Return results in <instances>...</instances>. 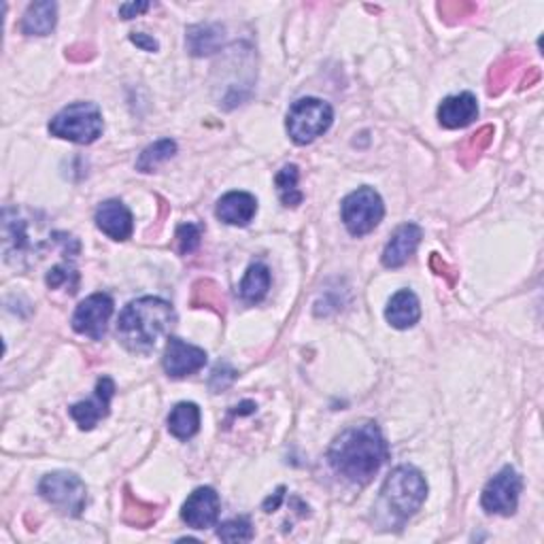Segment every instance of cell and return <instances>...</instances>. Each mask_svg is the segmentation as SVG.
<instances>
[{
  "label": "cell",
  "mask_w": 544,
  "mask_h": 544,
  "mask_svg": "<svg viewBox=\"0 0 544 544\" xmlns=\"http://www.w3.org/2000/svg\"><path fill=\"white\" fill-rule=\"evenodd\" d=\"M519 493H521V477L515 468L506 466L485 485L480 504L490 515L510 517L517 510Z\"/></svg>",
  "instance_id": "8"
},
{
  "label": "cell",
  "mask_w": 544,
  "mask_h": 544,
  "mask_svg": "<svg viewBox=\"0 0 544 544\" xmlns=\"http://www.w3.org/2000/svg\"><path fill=\"white\" fill-rule=\"evenodd\" d=\"M58 22V5L52 0L33 3L22 17V33L30 36H47Z\"/></svg>",
  "instance_id": "18"
},
{
  "label": "cell",
  "mask_w": 544,
  "mask_h": 544,
  "mask_svg": "<svg viewBox=\"0 0 544 544\" xmlns=\"http://www.w3.org/2000/svg\"><path fill=\"white\" fill-rule=\"evenodd\" d=\"M523 71V58L521 55H506L498 62V64H493V68L490 71V94L491 96H498V94H502L506 87H509L512 81L517 79V74Z\"/></svg>",
  "instance_id": "24"
},
{
  "label": "cell",
  "mask_w": 544,
  "mask_h": 544,
  "mask_svg": "<svg viewBox=\"0 0 544 544\" xmlns=\"http://www.w3.org/2000/svg\"><path fill=\"white\" fill-rule=\"evenodd\" d=\"M98 230L114 241H128L134 232L133 213L122 200H106L96 209L94 215Z\"/></svg>",
  "instance_id": "13"
},
{
  "label": "cell",
  "mask_w": 544,
  "mask_h": 544,
  "mask_svg": "<svg viewBox=\"0 0 544 544\" xmlns=\"http://www.w3.org/2000/svg\"><path fill=\"white\" fill-rule=\"evenodd\" d=\"M174 239H177V249L181 255L196 252L200 239H203V226H198V223H181Z\"/></svg>",
  "instance_id": "29"
},
{
  "label": "cell",
  "mask_w": 544,
  "mask_h": 544,
  "mask_svg": "<svg viewBox=\"0 0 544 544\" xmlns=\"http://www.w3.org/2000/svg\"><path fill=\"white\" fill-rule=\"evenodd\" d=\"M493 141V128L491 126H483L477 133L468 136V139L461 143L460 147V162L466 168H470L474 162H477L480 155L485 153V149L491 145Z\"/></svg>",
  "instance_id": "27"
},
{
  "label": "cell",
  "mask_w": 544,
  "mask_h": 544,
  "mask_svg": "<svg viewBox=\"0 0 544 544\" xmlns=\"http://www.w3.org/2000/svg\"><path fill=\"white\" fill-rule=\"evenodd\" d=\"M200 430V409L193 402H179L168 415V431L179 440L196 436Z\"/></svg>",
  "instance_id": "21"
},
{
  "label": "cell",
  "mask_w": 544,
  "mask_h": 544,
  "mask_svg": "<svg viewBox=\"0 0 544 544\" xmlns=\"http://www.w3.org/2000/svg\"><path fill=\"white\" fill-rule=\"evenodd\" d=\"M232 372H236V371H232V368H230L228 364H220L215 368V371H213V377H211V390L213 391H222V390H226V387L232 383L234 379H226V374H232Z\"/></svg>",
  "instance_id": "32"
},
{
  "label": "cell",
  "mask_w": 544,
  "mask_h": 544,
  "mask_svg": "<svg viewBox=\"0 0 544 544\" xmlns=\"http://www.w3.org/2000/svg\"><path fill=\"white\" fill-rule=\"evenodd\" d=\"M174 319L177 315L166 300L153 296L133 300L122 311L117 321V336L128 351L147 353L158 345L160 336L173 328Z\"/></svg>",
  "instance_id": "2"
},
{
  "label": "cell",
  "mask_w": 544,
  "mask_h": 544,
  "mask_svg": "<svg viewBox=\"0 0 544 544\" xmlns=\"http://www.w3.org/2000/svg\"><path fill=\"white\" fill-rule=\"evenodd\" d=\"M130 41H133L136 47H141L143 52H152L153 54V52H158V47H160L158 41L152 39L149 35H143V33H133V35H130Z\"/></svg>",
  "instance_id": "34"
},
{
  "label": "cell",
  "mask_w": 544,
  "mask_h": 544,
  "mask_svg": "<svg viewBox=\"0 0 544 544\" xmlns=\"http://www.w3.org/2000/svg\"><path fill=\"white\" fill-rule=\"evenodd\" d=\"M390 447L374 421L351 425L336 436L328 451V461L336 474L349 483L368 485L385 464Z\"/></svg>",
  "instance_id": "1"
},
{
  "label": "cell",
  "mask_w": 544,
  "mask_h": 544,
  "mask_svg": "<svg viewBox=\"0 0 544 544\" xmlns=\"http://www.w3.org/2000/svg\"><path fill=\"white\" fill-rule=\"evenodd\" d=\"M185 45L192 55H211L223 45V28L217 24H198L187 28Z\"/></svg>",
  "instance_id": "19"
},
{
  "label": "cell",
  "mask_w": 544,
  "mask_h": 544,
  "mask_svg": "<svg viewBox=\"0 0 544 544\" xmlns=\"http://www.w3.org/2000/svg\"><path fill=\"white\" fill-rule=\"evenodd\" d=\"M222 502L213 487H198L193 490L181 509V519L192 529H206L213 528L220 519Z\"/></svg>",
  "instance_id": "10"
},
{
  "label": "cell",
  "mask_w": 544,
  "mask_h": 544,
  "mask_svg": "<svg viewBox=\"0 0 544 544\" xmlns=\"http://www.w3.org/2000/svg\"><path fill=\"white\" fill-rule=\"evenodd\" d=\"M421 228L417 223H404L396 232L391 234L390 242H387L383 252V266L385 268H400L412 258V253L417 252L419 242H421Z\"/></svg>",
  "instance_id": "14"
},
{
  "label": "cell",
  "mask_w": 544,
  "mask_h": 544,
  "mask_svg": "<svg viewBox=\"0 0 544 544\" xmlns=\"http://www.w3.org/2000/svg\"><path fill=\"white\" fill-rule=\"evenodd\" d=\"M268 290H271V271H268L266 264L255 262V264L247 268L245 277L241 281V298L247 304H258L266 298Z\"/></svg>",
  "instance_id": "22"
},
{
  "label": "cell",
  "mask_w": 544,
  "mask_h": 544,
  "mask_svg": "<svg viewBox=\"0 0 544 544\" xmlns=\"http://www.w3.org/2000/svg\"><path fill=\"white\" fill-rule=\"evenodd\" d=\"M439 11L449 24H455V22L466 20V17H470L472 14H477V5L474 3H442V5H439Z\"/></svg>",
  "instance_id": "31"
},
{
  "label": "cell",
  "mask_w": 544,
  "mask_h": 544,
  "mask_svg": "<svg viewBox=\"0 0 544 544\" xmlns=\"http://www.w3.org/2000/svg\"><path fill=\"white\" fill-rule=\"evenodd\" d=\"M258 213V200L249 192H228L217 203L215 215L228 226H247Z\"/></svg>",
  "instance_id": "16"
},
{
  "label": "cell",
  "mask_w": 544,
  "mask_h": 544,
  "mask_svg": "<svg viewBox=\"0 0 544 544\" xmlns=\"http://www.w3.org/2000/svg\"><path fill=\"white\" fill-rule=\"evenodd\" d=\"M283 491H285V487H279V491L274 493V498H268V499H266V504H264L266 512L277 510V506L281 504V499H283Z\"/></svg>",
  "instance_id": "37"
},
{
  "label": "cell",
  "mask_w": 544,
  "mask_h": 544,
  "mask_svg": "<svg viewBox=\"0 0 544 544\" xmlns=\"http://www.w3.org/2000/svg\"><path fill=\"white\" fill-rule=\"evenodd\" d=\"M479 117L477 98L470 92L458 94V96H449L439 106V122L442 128L458 130L466 128Z\"/></svg>",
  "instance_id": "15"
},
{
  "label": "cell",
  "mask_w": 544,
  "mask_h": 544,
  "mask_svg": "<svg viewBox=\"0 0 544 544\" xmlns=\"http://www.w3.org/2000/svg\"><path fill=\"white\" fill-rule=\"evenodd\" d=\"M103 114L94 103L68 104L49 122V133L77 145H90L103 134Z\"/></svg>",
  "instance_id": "4"
},
{
  "label": "cell",
  "mask_w": 544,
  "mask_h": 544,
  "mask_svg": "<svg viewBox=\"0 0 544 544\" xmlns=\"http://www.w3.org/2000/svg\"><path fill=\"white\" fill-rule=\"evenodd\" d=\"M41 498L66 517H79L85 510L87 490L85 483L73 472H52L41 479Z\"/></svg>",
  "instance_id": "7"
},
{
  "label": "cell",
  "mask_w": 544,
  "mask_h": 544,
  "mask_svg": "<svg viewBox=\"0 0 544 544\" xmlns=\"http://www.w3.org/2000/svg\"><path fill=\"white\" fill-rule=\"evenodd\" d=\"M115 396V383L111 377L98 379L96 390H94V398L85 400V402L71 406V417L77 421L81 430L90 431L98 425V421L109 415L111 398Z\"/></svg>",
  "instance_id": "12"
},
{
  "label": "cell",
  "mask_w": 544,
  "mask_h": 544,
  "mask_svg": "<svg viewBox=\"0 0 544 544\" xmlns=\"http://www.w3.org/2000/svg\"><path fill=\"white\" fill-rule=\"evenodd\" d=\"M428 498V483L415 466H398L381 487L379 510L393 525H404Z\"/></svg>",
  "instance_id": "3"
},
{
  "label": "cell",
  "mask_w": 544,
  "mask_h": 544,
  "mask_svg": "<svg viewBox=\"0 0 544 544\" xmlns=\"http://www.w3.org/2000/svg\"><path fill=\"white\" fill-rule=\"evenodd\" d=\"M149 7H152V3H126L120 7V15L124 20H133L139 14H145Z\"/></svg>",
  "instance_id": "35"
},
{
  "label": "cell",
  "mask_w": 544,
  "mask_h": 544,
  "mask_svg": "<svg viewBox=\"0 0 544 544\" xmlns=\"http://www.w3.org/2000/svg\"><path fill=\"white\" fill-rule=\"evenodd\" d=\"M190 306L192 309H211L217 315H223L226 312V298H223L220 285L215 281L200 279L192 285Z\"/></svg>",
  "instance_id": "23"
},
{
  "label": "cell",
  "mask_w": 544,
  "mask_h": 544,
  "mask_svg": "<svg viewBox=\"0 0 544 544\" xmlns=\"http://www.w3.org/2000/svg\"><path fill=\"white\" fill-rule=\"evenodd\" d=\"M162 364H164V371L168 377L185 379L190 377V374L198 372L200 368H204L206 351L204 349L193 347L190 342L177 339V336H171V339H168Z\"/></svg>",
  "instance_id": "11"
},
{
  "label": "cell",
  "mask_w": 544,
  "mask_h": 544,
  "mask_svg": "<svg viewBox=\"0 0 544 544\" xmlns=\"http://www.w3.org/2000/svg\"><path fill=\"white\" fill-rule=\"evenodd\" d=\"M177 153V143L173 139H162L153 145H149L143 149V153L136 160V171L141 173H153L160 164H164L171 158H174Z\"/></svg>",
  "instance_id": "25"
},
{
  "label": "cell",
  "mask_w": 544,
  "mask_h": 544,
  "mask_svg": "<svg viewBox=\"0 0 544 544\" xmlns=\"http://www.w3.org/2000/svg\"><path fill=\"white\" fill-rule=\"evenodd\" d=\"M47 287L49 290H55L60 285H68L71 293L77 292V283H79V274L74 268H66V266H55L47 272Z\"/></svg>",
  "instance_id": "30"
},
{
  "label": "cell",
  "mask_w": 544,
  "mask_h": 544,
  "mask_svg": "<svg viewBox=\"0 0 544 544\" xmlns=\"http://www.w3.org/2000/svg\"><path fill=\"white\" fill-rule=\"evenodd\" d=\"M341 215L342 223H345V228L351 236L371 234L385 215L383 198H381L379 192H374L372 187H360V190L351 192L342 200Z\"/></svg>",
  "instance_id": "6"
},
{
  "label": "cell",
  "mask_w": 544,
  "mask_h": 544,
  "mask_svg": "<svg viewBox=\"0 0 544 544\" xmlns=\"http://www.w3.org/2000/svg\"><path fill=\"white\" fill-rule=\"evenodd\" d=\"M66 58L73 62H85L94 58V47L85 45V43H77V45L66 49Z\"/></svg>",
  "instance_id": "33"
},
{
  "label": "cell",
  "mask_w": 544,
  "mask_h": 544,
  "mask_svg": "<svg viewBox=\"0 0 544 544\" xmlns=\"http://www.w3.org/2000/svg\"><path fill=\"white\" fill-rule=\"evenodd\" d=\"M334 122L332 106L319 98H300L292 104L290 114H287V134L296 145H309L328 133Z\"/></svg>",
  "instance_id": "5"
},
{
  "label": "cell",
  "mask_w": 544,
  "mask_h": 544,
  "mask_svg": "<svg viewBox=\"0 0 544 544\" xmlns=\"http://www.w3.org/2000/svg\"><path fill=\"white\" fill-rule=\"evenodd\" d=\"M217 538L223 542H249L253 538L252 521L247 517L230 519V521L222 523L217 529Z\"/></svg>",
  "instance_id": "28"
},
{
  "label": "cell",
  "mask_w": 544,
  "mask_h": 544,
  "mask_svg": "<svg viewBox=\"0 0 544 544\" xmlns=\"http://www.w3.org/2000/svg\"><path fill=\"white\" fill-rule=\"evenodd\" d=\"M385 317L396 330H409L421 319V306L419 298L410 290H400L393 293L390 302H387Z\"/></svg>",
  "instance_id": "17"
},
{
  "label": "cell",
  "mask_w": 544,
  "mask_h": 544,
  "mask_svg": "<svg viewBox=\"0 0 544 544\" xmlns=\"http://www.w3.org/2000/svg\"><path fill=\"white\" fill-rule=\"evenodd\" d=\"M274 183H277V192L281 203H283L287 209H293V206L302 204L304 193L298 190V166L296 164H287L281 168L274 177Z\"/></svg>",
  "instance_id": "26"
},
{
  "label": "cell",
  "mask_w": 544,
  "mask_h": 544,
  "mask_svg": "<svg viewBox=\"0 0 544 544\" xmlns=\"http://www.w3.org/2000/svg\"><path fill=\"white\" fill-rule=\"evenodd\" d=\"M160 515H162V509L158 504L143 502L141 498H136L134 493L126 487V493H124V509H122L124 521L133 525L136 529H147L149 525L158 521Z\"/></svg>",
  "instance_id": "20"
},
{
  "label": "cell",
  "mask_w": 544,
  "mask_h": 544,
  "mask_svg": "<svg viewBox=\"0 0 544 544\" xmlns=\"http://www.w3.org/2000/svg\"><path fill=\"white\" fill-rule=\"evenodd\" d=\"M430 264H431V268H434V271H436V274H440V277H449V272H455V271H451V268L447 266V262H442V260H440V255H439V253H431ZM449 283H453V279H451V277H449Z\"/></svg>",
  "instance_id": "36"
},
{
  "label": "cell",
  "mask_w": 544,
  "mask_h": 544,
  "mask_svg": "<svg viewBox=\"0 0 544 544\" xmlns=\"http://www.w3.org/2000/svg\"><path fill=\"white\" fill-rule=\"evenodd\" d=\"M111 315H114V300H111L109 293H92L90 298H85L74 309L73 330L77 334L100 341L106 332Z\"/></svg>",
  "instance_id": "9"
},
{
  "label": "cell",
  "mask_w": 544,
  "mask_h": 544,
  "mask_svg": "<svg viewBox=\"0 0 544 544\" xmlns=\"http://www.w3.org/2000/svg\"><path fill=\"white\" fill-rule=\"evenodd\" d=\"M529 77L528 74H525L523 77V81H521V87H531L534 84H538V81H540V71H538V68H529Z\"/></svg>",
  "instance_id": "38"
}]
</instances>
